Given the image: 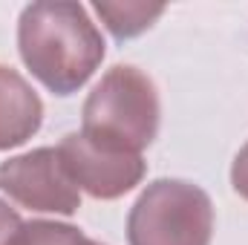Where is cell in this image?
I'll list each match as a JSON object with an SVG mask.
<instances>
[{
	"mask_svg": "<svg viewBox=\"0 0 248 245\" xmlns=\"http://www.w3.org/2000/svg\"><path fill=\"white\" fill-rule=\"evenodd\" d=\"M0 190L17 205L41 214L72 216L81 208V190L69 179L58 147H38L0 165Z\"/></svg>",
	"mask_w": 248,
	"mask_h": 245,
	"instance_id": "obj_4",
	"label": "cell"
},
{
	"mask_svg": "<svg viewBox=\"0 0 248 245\" xmlns=\"http://www.w3.org/2000/svg\"><path fill=\"white\" fill-rule=\"evenodd\" d=\"M12 245H104V243L90 240L87 234H81L75 225H66V222L32 219V222L20 225Z\"/></svg>",
	"mask_w": 248,
	"mask_h": 245,
	"instance_id": "obj_8",
	"label": "cell"
},
{
	"mask_svg": "<svg viewBox=\"0 0 248 245\" xmlns=\"http://www.w3.org/2000/svg\"><path fill=\"white\" fill-rule=\"evenodd\" d=\"M211 237L214 202L185 179L150 182L127 216L130 245H211Z\"/></svg>",
	"mask_w": 248,
	"mask_h": 245,
	"instance_id": "obj_3",
	"label": "cell"
},
{
	"mask_svg": "<svg viewBox=\"0 0 248 245\" xmlns=\"http://www.w3.org/2000/svg\"><path fill=\"white\" fill-rule=\"evenodd\" d=\"M44 122V104L29 81L0 63V150L26 144Z\"/></svg>",
	"mask_w": 248,
	"mask_h": 245,
	"instance_id": "obj_6",
	"label": "cell"
},
{
	"mask_svg": "<svg viewBox=\"0 0 248 245\" xmlns=\"http://www.w3.org/2000/svg\"><path fill=\"white\" fill-rule=\"evenodd\" d=\"M58 156L75 187L95 199H119L147 173V165L139 153L98 144L84 133H66L58 144Z\"/></svg>",
	"mask_w": 248,
	"mask_h": 245,
	"instance_id": "obj_5",
	"label": "cell"
},
{
	"mask_svg": "<svg viewBox=\"0 0 248 245\" xmlns=\"http://www.w3.org/2000/svg\"><path fill=\"white\" fill-rule=\"evenodd\" d=\"M231 184L243 199H248V144L237 153V159L231 165Z\"/></svg>",
	"mask_w": 248,
	"mask_h": 245,
	"instance_id": "obj_10",
	"label": "cell"
},
{
	"mask_svg": "<svg viewBox=\"0 0 248 245\" xmlns=\"http://www.w3.org/2000/svg\"><path fill=\"white\" fill-rule=\"evenodd\" d=\"M93 9L104 20V26L113 32L116 41H130V38L141 35L144 29L153 26V20H159L165 15L162 3H139V0H124V3L98 0V3H93Z\"/></svg>",
	"mask_w": 248,
	"mask_h": 245,
	"instance_id": "obj_7",
	"label": "cell"
},
{
	"mask_svg": "<svg viewBox=\"0 0 248 245\" xmlns=\"http://www.w3.org/2000/svg\"><path fill=\"white\" fill-rule=\"evenodd\" d=\"M20 225H23L20 214L15 208H9V202L0 199V245H12L15 234L20 231Z\"/></svg>",
	"mask_w": 248,
	"mask_h": 245,
	"instance_id": "obj_9",
	"label": "cell"
},
{
	"mask_svg": "<svg viewBox=\"0 0 248 245\" xmlns=\"http://www.w3.org/2000/svg\"><path fill=\"white\" fill-rule=\"evenodd\" d=\"M17 49L49 92L72 95L101 66L107 44L81 3L38 0L20 12Z\"/></svg>",
	"mask_w": 248,
	"mask_h": 245,
	"instance_id": "obj_1",
	"label": "cell"
},
{
	"mask_svg": "<svg viewBox=\"0 0 248 245\" xmlns=\"http://www.w3.org/2000/svg\"><path fill=\"white\" fill-rule=\"evenodd\" d=\"M81 116V133L93 141L141 156L159 133V92L141 69L119 63L93 87Z\"/></svg>",
	"mask_w": 248,
	"mask_h": 245,
	"instance_id": "obj_2",
	"label": "cell"
}]
</instances>
